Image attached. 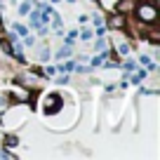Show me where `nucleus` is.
<instances>
[{"label": "nucleus", "mask_w": 160, "mask_h": 160, "mask_svg": "<svg viewBox=\"0 0 160 160\" xmlns=\"http://www.w3.org/2000/svg\"><path fill=\"white\" fill-rule=\"evenodd\" d=\"M137 17H139L141 24H155L158 21V10H155V5L151 0H146L144 5L137 7Z\"/></svg>", "instance_id": "nucleus-1"}, {"label": "nucleus", "mask_w": 160, "mask_h": 160, "mask_svg": "<svg viewBox=\"0 0 160 160\" xmlns=\"http://www.w3.org/2000/svg\"><path fill=\"white\" fill-rule=\"evenodd\" d=\"M42 106H45V113H57V111L61 108V99L57 94H50V97H45Z\"/></svg>", "instance_id": "nucleus-2"}, {"label": "nucleus", "mask_w": 160, "mask_h": 160, "mask_svg": "<svg viewBox=\"0 0 160 160\" xmlns=\"http://www.w3.org/2000/svg\"><path fill=\"white\" fill-rule=\"evenodd\" d=\"M108 26H111V28H122V26H125V17H122V14H113L108 19Z\"/></svg>", "instance_id": "nucleus-3"}, {"label": "nucleus", "mask_w": 160, "mask_h": 160, "mask_svg": "<svg viewBox=\"0 0 160 160\" xmlns=\"http://www.w3.org/2000/svg\"><path fill=\"white\" fill-rule=\"evenodd\" d=\"M118 10L122 12V14H130V12L134 10V0H120V2H118Z\"/></svg>", "instance_id": "nucleus-4"}, {"label": "nucleus", "mask_w": 160, "mask_h": 160, "mask_svg": "<svg viewBox=\"0 0 160 160\" xmlns=\"http://www.w3.org/2000/svg\"><path fill=\"white\" fill-rule=\"evenodd\" d=\"M71 54H73V52H71V47H68V45H64V47H59V52H57L54 57H57V59H68Z\"/></svg>", "instance_id": "nucleus-5"}, {"label": "nucleus", "mask_w": 160, "mask_h": 160, "mask_svg": "<svg viewBox=\"0 0 160 160\" xmlns=\"http://www.w3.org/2000/svg\"><path fill=\"white\" fill-rule=\"evenodd\" d=\"M78 38H80V40H85V42H90V40L94 38V33H92L90 28H82V31L78 33Z\"/></svg>", "instance_id": "nucleus-6"}, {"label": "nucleus", "mask_w": 160, "mask_h": 160, "mask_svg": "<svg viewBox=\"0 0 160 160\" xmlns=\"http://www.w3.org/2000/svg\"><path fill=\"white\" fill-rule=\"evenodd\" d=\"M118 54H122V57L130 54V45H127L125 40H120V42H118Z\"/></svg>", "instance_id": "nucleus-7"}, {"label": "nucleus", "mask_w": 160, "mask_h": 160, "mask_svg": "<svg viewBox=\"0 0 160 160\" xmlns=\"http://www.w3.org/2000/svg\"><path fill=\"white\" fill-rule=\"evenodd\" d=\"M14 99L17 101H26V99H28V92H26V90H14Z\"/></svg>", "instance_id": "nucleus-8"}, {"label": "nucleus", "mask_w": 160, "mask_h": 160, "mask_svg": "<svg viewBox=\"0 0 160 160\" xmlns=\"http://www.w3.org/2000/svg\"><path fill=\"white\" fill-rule=\"evenodd\" d=\"M75 38H78V33H75V31H71V33L64 38V45H68V47H71V45L75 42Z\"/></svg>", "instance_id": "nucleus-9"}, {"label": "nucleus", "mask_w": 160, "mask_h": 160, "mask_svg": "<svg viewBox=\"0 0 160 160\" xmlns=\"http://www.w3.org/2000/svg\"><path fill=\"white\" fill-rule=\"evenodd\" d=\"M146 78H148V73H146V71H137V75H134V78H132V82H141V80H146Z\"/></svg>", "instance_id": "nucleus-10"}, {"label": "nucleus", "mask_w": 160, "mask_h": 160, "mask_svg": "<svg viewBox=\"0 0 160 160\" xmlns=\"http://www.w3.org/2000/svg\"><path fill=\"white\" fill-rule=\"evenodd\" d=\"M139 61H141V64H144V66H148L151 71H155V64H153V61H151V59H148V57H146V54H141V57H139Z\"/></svg>", "instance_id": "nucleus-11"}, {"label": "nucleus", "mask_w": 160, "mask_h": 160, "mask_svg": "<svg viewBox=\"0 0 160 160\" xmlns=\"http://www.w3.org/2000/svg\"><path fill=\"white\" fill-rule=\"evenodd\" d=\"M24 45L33 47V45H35V38H33V35H28V33H26V35H24Z\"/></svg>", "instance_id": "nucleus-12"}, {"label": "nucleus", "mask_w": 160, "mask_h": 160, "mask_svg": "<svg viewBox=\"0 0 160 160\" xmlns=\"http://www.w3.org/2000/svg\"><path fill=\"white\" fill-rule=\"evenodd\" d=\"M52 17H54V19H52V28H61V19H59V14H54V12H52Z\"/></svg>", "instance_id": "nucleus-13"}, {"label": "nucleus", "mask_w": 160, "mask_h": 160, "mask_svg": "<svg viewBox=\"0 0 160 160\" xmlns=\"http://www.w3.org/2000/svg\"><path fill=\"white\" fill-rule=\"evenodd\" d=\"M28 12H31V5H28V2H24V5L19 7V14L24 17V14H28Z\"/></svg>", "instance_id": "nucleus-14"}, {"label": "nucleus", "mask_w": 160, "mask_h": 160, "mask_svg": "<svg viewBox=\"0 0 160 160\" xmlns=\"http://www.w3.org/2000/svg\"><path fill=\"white\" fill-rule=\"evenodd\" d=\"M94 47H97V50H104V47H106V42H104V35H99V40L94 42Z\"/></svg>", "instance_id": "nucleus-15"}, {"label": "nucleus", "mask_w": 160, "mask_h": 160, "mask_svg": "<svg viewBox=\"0 0 160 160\" xmlns=\"http://www.w3.org/2000/svg\"><path fill=\"white\" fill-rule=\"evenodd\" d=\"M14 31H17L19 35H26V33H28V31H26V26H21V24H17V26H14Z\"/></svg>", "instance_id": "nucleus-16"}, {"label": "nucleus", "mask_w": 160, "mask_h": 160, "mask_svg": "<svg viewBox=\"0 0 160 160\" xmlns=\"http://www.w3.org/2000/svg\"><path fill=\"white\" fill-rule=\"evenodd\" d=\"M122 68H125V71H132V68H134V61H132V59H125V64H122Z\"/></svg>", "instance_id": "nucleus-17"}, {"label": "nucleus", "mask_w": 160, "mask_h": 160, "mask_svg": "<svg viewBox=\"0 0 160 160\" xmlns=\"http://www.w3.org/2000/svg\"><path fill=\"white\" fill-rule=\"evenodd\" d=\"M75 66H73V61H68V64H64V66H59V71H73Z\"/></svg>", "instance_id": "nucleus-18"}, {"label": "nucleus", "mask_w": 160, "mask_h": 160, "mask_svg": "<svg viewBox=\"0 0 160 160\" xmlns=\"http://www.w3.org/2000/svg\"><path fill=\"white\" fill-rule=\"evenodd\" d=\"M0 158H5V160H12V158H14V155H12L10 151H0Z\"/></svg>", "instance_id": "nucleus-19"}, {"label": "nucleus", "mask_w": 160, "mask_h": 160, "mask_svg": "<svg viewBox=\"0 0 160 160\" xmlns=\"http://www.w3.org/2000/svg\"><path fill=\"white\" fill-rule=\"evenodd\" d=\"M47 59H50V50H42L40 52V61H47Z\"/></svg>", "instance_id": "nucleus-20"}, {"label": "nucleus", "mask_w": 160, "mask_h": 160, "mask_svg": "<svg viewBox=\"0 0 160 160\" xmlns=\"http://www.w3.org/2000/svg\"><path fill=\"white\" fill-rule=\"evenodd\" d=\"M5 144H7V146H17V137H7Z\"/></svg>", "instance_id": "nucleus-21"}, {"label": "nucleus", "mask_w": 160, "mask_h": 160, "mask_svg": "<svg viewBox=\"0 0 160 160\" xmlns=\"http://www.w3.org/2000/svg\"><path fill=\"white\" fill-rule=\"evenodd\" d=\"M54 73H57V71L52 68V66H47V71H45V73H42V75H54Z\"/></svg>", "instance_id": "nucleus-22"}, {"label": "nucleus", "mask_w": 160, "mask_h": 160, "mask_svg": "<svg viewBox=\"0 0 160 160\" xmlns=\"http://www.w3.org/2000/svg\"><path fill=\"white\" fill-rule=\"evenodd\" d=\"M101 24H104V19H101V17H94V26H99V28H101Z\"/></svg>", "instance_id": "nucleus-23"}, {"label": "nucleus", "mask_w": 160, "mask_h": 160, "mask_svg": "<svg viewBox=\"0 0 160 160\" xmlns=\"http://www.w3.org/2000/svg\"><path fill=\"white\" fill-rule=\"evenodd\" d=\"M50 2H59V0H50Z\"/></svg>", "instance_id": "nucleus-24"}, {"label": "nucleus", "mask_w": 160, "mask_h": 160, "mask_svg": "<svg viewBox=\"0 0 160 160\" xmlns=\"http://www.w3.org/2000/svg\"><path fill=\"white\" fill-rule=\"evenodd\" d=\"M66 2H75V0H66Z\"/></svg>", "instance_id": "nucleus-25"}]
</instances>
